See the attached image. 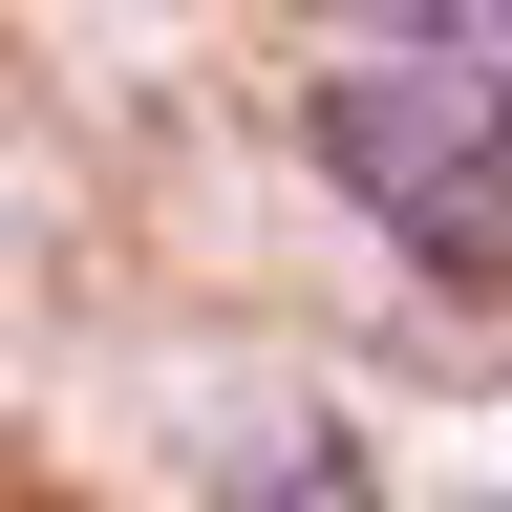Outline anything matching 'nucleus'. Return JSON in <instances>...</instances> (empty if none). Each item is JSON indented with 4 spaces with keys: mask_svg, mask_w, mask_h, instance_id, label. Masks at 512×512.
<instances>
[{
    "mask_svg": "<svg viewBox=\"0 0 512 512\" xmlns=\"http://www.w3.org/2000/svg\"><path fill=\"white\" fill-rule=\"evenodd\" d=\"M320 22H384V64H491L512 0H320Z\"/></svg>",
    "mask_w": 512,
    "mask_h": 512,
    "instance_id": "3",
    "label": "nucleus"
},
{
    "mask_svg": "<svg viewBox=\"0 0 512 512\" xmlns=\"http://www.w3.org/2000/svg\"><path fill=\"white\" fill-rule=\"evenodd\" d=\"M214 512H384V470L299 406V427H256V448H235V491H214Z\"/></svg>",
    "mask_w": 512,
    "mask_h": 512,
    "instance_id": "2",
    "label": "nucleus"
},
{
    "mask_svg": "<svg viewBox=\"0 0 512 512\" xmlns=\"http://www.w3.org/2000/svg\"><path fill=\"white\" fill-rule=\"evenodd\" d=\"M299 128H320V171L384 214V256L512 278V64H342Z\"/></svg>",
    "mask_w": 512,
    "mask_h": 512,
    "instance_id": "1",
    "label": "nucleus"
}]
</instances>
